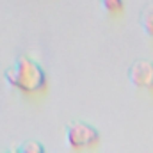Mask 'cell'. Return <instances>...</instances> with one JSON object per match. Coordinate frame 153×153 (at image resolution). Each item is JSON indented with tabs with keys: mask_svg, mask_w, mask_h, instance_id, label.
<instances>
[{
	"mask_svg": "<svg viewBox=\"0 0 153 153\" xmlns=\"http://www.w3.org/2000/svg\"><path fill=\"white\" fill-rule=\"evenodd\" d=\"M4 76L9 82V85H13L14 89L22 91L25 94L38 93V91H43L46 87V73H45V70L34 59H30L27 55L16 57L13 66H9L5 70Z\"/></svg>",
	"mask_w": 153,
	"mask_h": 153,
	"instance_id": "6da1fadb",
	"label": "cell"
},
{
	"mask_svg": "<svg viewBox=\"0 0 153 153\" xmlns=\"http://www.w3.org/2000/svg\"><path fill=\"white\" fill-rule=\"evenodd\" d=\"M66 141L75 150L93 148L94 144H98L100 134L94 126H91L85 121H71L66 125Z\"/></svg>",
	"mask_w": 153,
	"mask_h": 153,
	"instance_id": "7a4b0ae2",
	"label": "cell"
},
{
	"mask_svg": "<svg viewBox=\"0 0 153 153\" xmlns=\"http://www.w3.org/2000/svg\"><path fill=\"white\" fill-rule=\"evenodd\" d=\"M128 82L139 89H153V62L139 59L128 68Z\"/></svg>",
	"mask_w": 153,
	"mask_h": 153,
	"instance_id": "3957f363",
	"label": "cell"
},
{
	"mask_svg": "<svg viewBox=\"0 0 153 153\" xmlns=\"http://www.w3.org/2000/svg\"><path fill=\"white\" fill-rule=\"evenodd\" d=\"M139 25L146 36L153 38V4L143 7V11L139 13Z\"/></svg>",
	"mask_w": 153,
	"mask_h": 153,
	"instance_id": "277c9868",
	"label": "cell"
},
{
	"mask_svg": "<svg viewBox=\"0 0 153 153\" xmlns=\"http://www.w3.org/2000/svg\"><path fill=\"white\" fill-rule=\"evenodd\" d=\"M14 153H45V150L38 141H27L20 148H14Z\"/></svg>",
	"mask_w": 153,
	"mask_h": 153,
	"instance_id": "5b68a950",
	"label": "cell"
},
{
	"mask_svg": "<svg viewBox=\"0 0 153 153\" xmlns=\"http://www.w3.org/2000/svg\"><path fill=\"white\" fill-rule=\"evenodd\" d=\"M100 5L107 13H119L123 9V0H100Z\"/></svg>",
	"mask_w": 153,
	"mask_h": 153,
	"instance_id": "8992f818",
	"label": "cell"
},
{
	"mask_svg": "<svg viewBox=\"0 0 153 153\" xmlns=\"http://www.w3.org/2000/svg\"><path fill=\"white\" fill-rule=\"evenodd\" d=\"M0 153H14V150H11V152H0Z\"/></svg>",
	"mask_w": 153,
	"mask_h": 153,
	"instance_id": "52a82bcc",
	"label": "cell"
}]
</instances>
